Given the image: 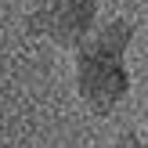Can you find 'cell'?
Segmentation results:
<instances>
[{
    "label": "cell",
    "mask_w": 148,
    "mask_h": 148,
    "mask_svg": "<svg viewBox=\"0 0 148 148\" xmlns=\"http://www.w3.org/2000/svg\"><path fill=\"white\" fill-rule=\"evenodd\" d=\"M69 54H72V87H76L79 105L90 116H112L134 87V76L127 69L130 51L83 36Z\"/></svg>",
    "instance_id": "1"
},
{
    "label": "cell",
    "mask_w": 148,
    "mask_h": 148,
    "mask_svg": "<svg viewBox=\"0 0 148 148\" xmlns=\"http://www.w3.org/2000/svg\"><path fill=\"white\" fill-rule=\"evenodd\" d=\"M98 14V0H43L36 7H25L22 29L33 40H47L62 51H72L90 33Z\"/></svg>",
    "instance_id": "2"
},
{
    "label": "cell",
    "mask_w": 148,
    "mask_h": 148,
    "mask_svg": "<svg viewBox=\"0 0 148 148\" xmlns=\"http://www.w3.org/2000/svg\"><path fill=\"white\" fill-rule=\"evenodd\" d=\"M108 148H141V130H137V127L119 130V134L112 137V145H108Z\"/></svg>",
    "instance_id": "3"
},
{
    "label": "cell",
    "mask_w": 148,
    "mask_h": 148,
    "mask_svg": "<svg viewBox=\"0 0 148 148\" xmlns=\"http://www.w3.org/2000/svg\"><path fill=\"white\" fill-rule=\"evenodd\" d=\"M141 148H148V127H141Z\"/></svg>",
    "instance_id": "4"
}]
</instances>
